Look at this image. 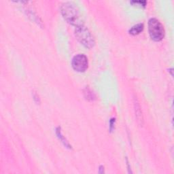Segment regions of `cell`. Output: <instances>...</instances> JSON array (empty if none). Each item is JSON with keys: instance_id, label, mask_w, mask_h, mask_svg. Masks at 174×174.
<instances>
[{"instance_id": "obj_1", "label": "cell", "mask_w": 174, "mask_h": 174, "mask_svg": "<svg viewBox=\"0 0 174 174\" xmlns=\"http://www.w3.org/2000/svg\"><path fill=\"white\" fill-rule=\"evenodd\" d=\"M61 14L67 22L76 27L83 25L78 8L71 2H65L61 7Z\"/></svg>"}, {"instance_id": "obj_2", "label": "cell", "mask_w": 174, "mask_h": 174, "mask_svg": "<svg viewBox=\"0 0 174 174\" xmlns=\"http://www.w3.org/2000/svg\"><path fill=\"white\" fill-rule=\"evenodd\" d=\"M75 35L78 40L83 46L88 48H91L95 44L94 37L92 35L89 29L83 25L76 27L75 29Z\"/></svg>"}, {"instance_id": "obj_3", "label": "cell", "mask_w": 174, "mask_h": 174, "mask_svg": "<svg viewBox=\"0 0 174 174\" xmlns=\"http://www.w3.org/2000/svg\"><path fill=\"white\" fill-rule=\"evenodd\" d=\"M148 30L151 38L154 41H160L164 37V27L158 19L152 18L148 20Z\"/></svg>"}, {"instance_id": "obj_4", "label": "cell", "mask_w": 174, "mask_h": 174, "mask_svg": "<svg viewBox=\"0 0 174 174\" xmlns=\"http://www.w3.org/2000/svg\"><path fill=\"white\" fill-rule=\"evenodd\" d=\"M88 59L84 54H76L72 59L71 65L74 70L78 72H83L88 68Z\"/></svg>"}, {"instance_id": "obj_5", "label": "cell", "mask_w": 174, "mask_h": 174, "mask_svg": "<svg viewBox=\"0 0 174 174\" xmlns=\"http://www.w3.org/2000/svg\"><path fill=\"white\" fill-rule=\"evenodd\" d=\"M143 23H138L137 25H134L132 27L129 29V33L131 35H137L141 33L143 29Z\"/></svg>"}, {"instance_id": "obj_6", "label": "cell", "mask_w": 174, "mask_h": 174, "mask_svg": "<svg viewBox=\"0 0 174 174\" xmlns=\"http://www.w3.org/2000/svg\"><path fill=\"white\" fill-rule=\"evenodd\" d=\"M56 133H57V135L58 136V138H59V139L61 140V141L63 142V143L64 144V145L67 147V148H70L71 146H70V144L69 143V142H67V140L64 138V136H63V134H62V132L61 131V128L60 127H57V129H56Z\"/></svg>"}, {"instance_id": "obj_7", "label": "cell", "mask_w": 174, "mask_h": 174, "mask_svg": "<svg viewBox=\"0 0 174 174\" xmlns=\"http://www.w3.org/2000/svg\"><path fill=\"white\" fill-rule=\"evenodd\" d=\"M135 114H136V116L137 118L138 119L139 121L142 122L143 121V118H142V111L141 109H140V106L139 105V103L138 102L137 99L136 101H135Z\"/></svg>"}, {"instance_id": "obj_8", "label": "cell", "mask_w": 174, "mask_h": 174, "mask_svg": "<svg viewBox=\"0 0 174 174\" xmlns=\"http://www.w3.org/2000/svg\"><path fill=\"white\" fill-rule=\"evenodd\" d=\"M131 2L135 3H140L143 6H145V5L146 4V1H133V2Z\"/></svg>"}, {"instance_id": "obj_9", "label": "cell", "mask_w": 174, "mask_h": 174, "mask_svg": "<svg viewBox=\"0 0 174 174\" xmlns=\"http://www.w3.org/2000/svg\"><path fill=\"white\" fill-rule=\"evenodd\" d=\"M114 122H115V119L112 118V119L111 120V121H110V130H112L113 129V125H114Z\"/></svg>"}]
</instances>
